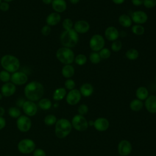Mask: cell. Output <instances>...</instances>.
Masks as SVG:
<instances>
[{"label": "cell", "instance_id": "cell-37", "mask_svg": "<svg viewBox=\"0 0 156 156\" xmlns=\"http://www.w3.org/2000/svg\"><path fill=\"white\" fill-rule=\"evenodd\" d=\"M74 26L73 21L69 18H65L62 22V26L65 30L73 29Z\"/></svg>", "mask_w": 156, "mask_h": 156}, {"label": "cell", "instance_id": "cell-52", "mask_svg": "<svg viewBox=\"0 0 156 156\" xmlns=\"http://www.w3.org/2000/svg\"><path fill=\"white\" fill-rule=\"evenodd\" d=\"M69 1L73 4H76L78 2H79V1H80V0H69Z\"/></svg>", "mask_w": 156, "mask_h": 156}, {"label": "cell", "instance_id": "cell-54", "mask_svg": "<svg viewBox=\"0 0 156 156\" xmlns=\"http://www.w3.org/2000/svg\"><path fill=\"white\" fill-rule=\"evenodd\" d=\"M90 122H89V124H90V125H94V122L93 121H89Z\"/></svg>", "mask_w": 156, "mask_h": 156}, {"label": "cell", "instance_id": "cell-48", "mask_svg": "<svg viewBox=\"0 0 156 156\" xmlns=\"http://www.w3.org/2000/svg\"><path fill=\"white\" fill-rule=\"evenodd\" d=\"M113 2H114L115 4H118V5H119V4H122V3L124 2L125 0H112Z\"/></svg>", "mask_w": 156, "mask_h": 156}, {"label": "cell", "instance_id": "cell-27", "mask_svg": "<svg viewBox=\"0 0 156 156\" xmlns=\"http://www.w3.org/2000/svg\"><path fill=\"white\" fill-rule=\"evenodd\" d=\"M143 105L144 104L142 101L139 100L138 99H135L131 101L130 104V108L132 111L139 112L143 108Z\"/></svg>", "mask_w": 156, "mask_h": 156}, {"label": "cell", "instance_id": "cell-9", "mask_svg": "<svg viewBox=\"0 0 156 156\" xmlns=\"http://www.w3.org/2000/svg\"><path fill=\"white\" fill-rule=\"evenodd\" d=\"M16 126L20 131L22 132H26L31 128V120L27 116L21 115L17 119Z\"/></svg>", "mask_w": 156, "mask_h": 156}, {"label": "cell", "instance_id": "cell-32", "mask_svg": "<svg viewBox=\"0 0 156 156\" xmlns=\"http://www.w3.org/2000/svg\"><path fill=\"white\" fill-rule=\"evenodd\" d=\"M145 29L141 24H135L132 27V32L136 35H141L144 34Z\"/></svg>", "mask_w": 156, "mask_h": 156}, {"label": "cell", "instance_id": "cell-10", "mask_svg": "<svg viewBox=\"0 0 156 156\" xmlns=\"http://www.w3.org/2000/svg\"><path fill=\"white\" fill-rule=\"evenodd\" d=\"M27 75L23 71H17L11 74L10 81L15 85H23L27 82Z\"/></svg>", "mask_w": 156, "mask_h": 156}, {"label": "cell", "instance_id": "cell-25", "mask_svg": "<svg viewBox=\"0 0 156 156\" xmlns=\"http://www.w3.org/2000/svg\"><path fill=\"white\" fill-rule=\"evenodd\" d=\"M119 23L124 27H129L132 25V20L131 17L126 14H122L118 18Z\"/></svg>", "mask_w": 156, "mask_h": 156}, {"label": "cell", "instance_id": "cell-20", "mask_svg": "<svg viewBox=\"0 0 156 156\" xmlns=\"http://www.w3.org/2000/svg\"><path fill=\"white\" fill-rule=\"evenodd\" d=\"M52 8L57 13H62L67 8V4L65 0H53L51 3Z\"/></svg>", "mask_w": 156, "mask_h": 156}, {"label": "cell", "instance_id": "cell-12", "mask_svg": "<svg viewBox=\"0 0 156 156\" xmlns=\"http://www.w3.org/2000/svg\"><path fill=\"white\" fill-rule=\"evenodd\" d=\"M22 108L24 113L28 116H33L36 115L38 108L35 103L31 101H25Z\"/></svg>", "mask_w": 156, "mask_h": 156}, {"label": "cell", "instance_id": "cell-53", "mask_svg": "<svg viewBox=\"0 0 156 156\" xmlns=\"http://www.w3.org/2000/svg\"><path fill=\"white\" fill-rule=\"evenodd\" d=\"M3 1L5 2H10L13 1V0H3Z\"/></svg>", "mask_w": 156, "mask_h": 156}, {"label": "cell", "instance_id": "cell-43", "mask_svg": "<svg viewBox=\"0 0 156 156\" xmlns=\"http://www.w3.org/2000/svg\"><path fill=\"white\" fill-rule=\"evenodd\" d=\"M10 9V5L9 2L3 1L0 4V10L2 12H7Z\"/></svg>", "mask_w": 156, "mask_h": 156}, {"label": "cell", "instance_id": "cell-16", "mask_svg": "<svg viewBox=\"0 0 156 156\" xmlns=\"http://www.w3.org/2000/svg\"><path fill=\"white\" fill-rule=\"evenodd\" d=\"M90 28V24L85 20L77 21L73 26V29L78 34H85Z\"/></svg>", "mask_w": 156, "mask_h": 156}, {"label": "cell", "instance_id": "cell-29", "mask_svg": "<svg viewBox=\"0 0 156 156\" xmlns=\"http://www.w3.org/2000/svg\"><path fill=\"white\" fill-rule=\"evenodd\" d=\"M125 55L127 59L130 60H134L138 57L139 52L136 49L131 48L126 51Z\"/></svg>", "mask_w": 156, "mask_h": 156}, {"label": "cell", "instance_id": "cell-51", "mask_svg": "<svg viewBox=\"0 0 156 156\" xmlns=\"http://www.w3.org/2000/svg\"><path fill=\"white\" fill-rule=\"evenodd\" d=\"M127 34L125 31H121V32H119V36H121V37H126Z\"/></svg>", "mask_w": 156, "mask_h": 156}, {"label": "cell", "instance_id": "cell-24", "mask_svg": "<svg viewBox=\"0 0 156 156\" xmlns=\"http://www.w3.org/2000/svg\"><path fill=\"white\" fill-rule=\"evenodd\" d=\"M136 96L138 99L143 101L146 100L149 96V91L145 87H140L136 90Z\"/></svg>", "mask_w": 156, "mask_h": 156}, {"label": "cell", "instance_id": "cell-45", "mask_svg": "<svg viewBox=\"0 0 156 156\" xmlns=\"http://www.w3.org/2000/svg\"><path fill=\"white\" fill-rule=\"evenodd\" d=\"M131 1L133 5L135 6H140L143 4L144 0H131Z\"/></svg>", "mask_w": 156, "mask_h": 156}, {"label": "cell", "instance_id": "cell-7", "mask_svg": "<svg viewBox=\"0 0 156 156\" xmlns=\"http://www.w3.org/2000/svg\"><path fill=\"white\" fill-rule=\"evenodd\" d=\"M72 127L76 130L83 132L87 129L88 127V122L85 119V118L80 115H75L71 121Z\"/></svg>", "mask_w": 156, "mask_h": 156}, {"label": "cell", "instance_id": "cell-42", "mask_svg": "<svg viewBox=\"0 0 156 156\" xmlns=\"http://www.w3.org/2000/svg\"><path fill=\"white\" fill-rule=\"evenodd\" d=\"M51 32V26L46 24L43 26L41 29V33L44 36L49 35Z\"/></svg>", "mask_w": 156, "mask_h": 156}, {"label": "cell", "instance_id": "cell-19", "mask_svg": "<svg viewBox=\"0 0 156 156\" xmlns=\"http://www.w3.org/2000/svg\"><path fill=\"white\" fill-rule=\"evenodd\" d=\"M93 126L97 130L104 132L108 129L109 127V122L108 119L105 118H99L94 121Z\"/></svg>", "mask_w": 156, "mask_h": 156}, {"label": "cell", "instance_id": "cell-3", "mask_svg": "<svg viewBox=\"0 0 156 156\" xmlns=\"http://www.w3.org/2000/svg\"><path fill=\"white\" fill-rule=\"evenodd\" d=\"M0 63L2 68L10 73H13L18 71L20 67L19 59L15 55L11 54L3 55L1 57Z\"/></svg>", "mask_w": 156, "mask_h": 156}, {"label": "cell", "instance_id": "cell-49", "mask_svg": "<svg viewBox=\"0 0 156 156\" xmlns=\"http://www.w3.org/2000/svg\"><path fill=\"white\" fill-rule=\"evenodd\" d=\"M43 3L46 5H49V4H51L53 0H41Z\"/></svg>", "mask_w": 156, "mask_h": 156}, {"label": "cell", "instance_id": "cell-23", "mask_svg": "<svg viewBox=\"0 0 156 156\" xmlns=\"http://www.w3.org/2000/svg\"><path fill=\"white\" fill-rule=\"evenodd\" d=\"M75 73L74 68L71 65H65L62 69V76L66 79L72 77Z\"/></svg>", "mask_w": 156, "mask_h": 156}, {"label": "cell", "instance_id": "cell-11", "mask_svg": "<svg viewBox=\"0 0 156 156\" xmlns=\"http://www.w3.org/2000/svg\"><path fill=\"white\" fill-rule=\"evenodd\" d=\"M81 94L79 90L73 89L70 90L66 96V102L71 105H74L79 102L81 99Z\"/></svg>", "mask_w": 156, "mask_h": 156}, {"label": "cell", "instance_id": "cell-40", "mask_svg": "<svg viewBox=\"0 0 156 156\" xmlns=\"http://www.w3.org/2000/svg\"><path fill=\"white\" fill-rule=\"evenodd\" d=\"M143 5L147 9L154 8L156 5V0H144Z\"/></svg>", "mask_w": 156, "mask_h": 156}, {"label": "cell", "instance_id": "cell-47", "mask_svg": "<svg viewBox=\"0 0 156 156\" xmlns=\"http://www.w3.org/2000/svg\"><path fill=\"white\" fill-rule=\"evenodd\" d=\"M25 102L24 99L23 98H19L17 101H16V105L18 106V107H21L23 106L24 102Z\"/></svg>", "mask_w": 156, "mask_h": 156}, {"label": "cell", "instance_id": "cell-15", "mask_svg": "<svg viewBox=\"0 0 156 156\" xmlns=\"http://www.w3.org/2000/svg\"><path fill=\"white\" fill-rule=\"evenodd\" d=\"M16 91V85L11 82L4 83L1 88V93L5 97L12 96Z\"/></svg>", "mask_w": 156, "mask_h": 156}, {"label": "cell", "instance_id": "cell-1", "mask_svg": "<svg viewBox=\"0 0 156 156\" xmlns=\"http://www.w3.org/2000/svg\"><path fill=\"white\" fill-rule=\"evenodd\" d=\"M44 88L41 83L33 80L28 83L24 87V93L26 98L31 101L35 102L41 99L44 94Z\"/></svg>", "mask_w": 156, "mask_h": 156}, {"label": "cell", "instance_id": "cell-6", "mask_svg": "<svg viewBox=\"0 0 156 156\" xmlns=\"http://www.w3.org/2000/svg\"><path fill=\"white\" fill-rule=\"evenodd\" d=\"M17 147L20 152L24 154H28L34 151L35 149V143L31 139L25 138L21 140L18 143Z\"/></svg>", "mask_w": 156, "mask_h": 156}, {"label": "cell", "instance_id": "cell-8", "mask_svg": "<svg viewBox=\"0 0 156 156\" xmlns=\"http://www.w3.org/2000/svg\"><path fill=\"white\" fill-rule=\"evenodd\" d=\"M89 46L93 52L99 51L105 46V40L101 35L94 34L90 40Z\"/></svg>", "mask_w": 156, "mask_h": 156}, {"label": "cell", "instance_id": "cell-31", "mask_svg": "<svg viewBox=\"0 0 156 156\" xmlns=\"http://www.w3.org/2000/svg\"><path fill=\"white\" fill-rule=\"evenodd\" d=\"M74 61L77 65L79 66H82L86 63L87 61V58L84 54H80L75 57Z\"/></svg>", "mask_w": 156, "mask_h": 156}, {"label": "cell", "instance_id": "cell-28", "mask_svg": "<svg viewBox=\"0 0 156 156\" xmlns=\"http://www.w3.org/2000/svg\"><path fill=\"white\" fill-rule=\"evenodd\" d=\"M39 107L44 110H47L52 107V102L50 99L48 98H41L39 100L38 103Z\"/></svg>", "mask_w": 156, "mask_h": 156}, {"label": "cell", "instance_id": "cell-33", "mask_svg": "<svg viewBox=\"0 0 156 156\" xmlns=\"http://www.w3.org/2000/svg\"><path fill=\"white\" fill-rule=\"evenodd\" d=\"M44 122L47 126H52L57 122V118L54 115H48L45 116L44 119Z\"/></svg>", "mask_w": 156, "mask_h": 156}, {"label": "cell", "instance_id": "cell-39", "mask_svg": "<svg viewBox=\"0 0 156 156\" xmlns=\"http://www.w3.org/2000/svg\"><path fill=\"white\" fill-rule=\"evenodd\" d=\"M64 84H65V89H67V90H71L74 89V88L76 87L75 82L71 79H68L67 80H66Z\"/></svg>", "mask_w": 156, "mask_h": 156}, {"label": "cell", "instance_id": "cell-18", "mask_svg": "<svg viewBox=\"0 0 156 156\" xmlns=\"http://www.w3.org/2000/svg\"><path fill=\"white\" fill-rule=\"evenodd\" d=\"M144 106L151 113H156V96H149L145 100Z\"/></svg>", "mask_w": 156, "mask_h": 156}, {"label": "cell", "instance_id": "cell-46", "mask_svg": "<svg viewBox=\"0 0 156 156\" xmlns=\"http://www.w3.org/2000/svg\"><path fill=\"white\" fill-rule=\"evenodd\" d=\"M5 125H6L5 119L2 116H0V130L4 128Z\"/></svg>", "mask_w": 156, "mask_h": 156}, {"label": "cell", "instance_id": "cell-58", "mask_svg": "<svg viewBox=\"0 0 156 156\" xmlns=\"http://www.w3.org/2000/svg\"><path fill=\"white\" fill-rule=\"evenodd\" d=\"M6 156H10V155H6Z\"/></svg>", "mask_w": 156, "mask_h": 156}, {"label": "cell", "instance_id": "cell-44", "mask_svg": "<svg viewBox=\"0 0 156 156\" xmlns=\"http://www.w3.org/2000/svg\"><path fill=\"white\" fill-rule=\"evenodd\" d=\"M33 156H46V154L43 149H37L33 152Z\"/></svg>", "mask_w": 156, "mask_h": 156}, {"label": "cell", "instance_id": "cell-21", "mask_svg": "<svg viewBox=\"0 0 156 156\" xmlns=\"http://www.w3.org/2000/svg\"><path fill=\"white\" fill-rule=\"evenodd\" d=\"M60 21L61 16L57 12H52L49 13L46 18V24L49 26H55L58 24Z\"/></svg>", "mask_w": 156, "mask_h": 156}, {"label": "cell", "instance_id": "cell-14", "mask_svg": "<svg viewBox=\"0 0 156 156\" xmlns=\"http://www.w3.org/2000/svg\"><path fill=\"white\" fill-rule=\"evenodd\" d=\"M131 19L136 24H142L147 21V15L142 10H136L131 15Z\"/></svg>", "mask_w": 156, "mask_h": 156}, {"label": "cell", "instance_id": "cell-50", "mask_svg": "<svg viewBox=\"0 0 156 156\" xmlns=\"http://www.w3.org/2000/svg\"><path fill=\"white\" fill-rule=\"evenodd\" d=\"M5 113V109L2 107H0V116H2Z\"/></svg>", "mask_w": 156, "mask_h": 156}, {"label": "cell", "instance_id": "cell-38", "mask_svg": "<svg viewBox=\"0 0 156 156\" xmlns=\"http://www.w3.org/2000/svg\"><path fill=\"white\" fill-rule=\"evenodd\" d=\"M122 46V44L121 41L120 40H116L113 41V43L111 45V49L113 52H119L121 49Z\"/></svg>", "mask_w": 156, "mask_h": 156}, {"label": "cell", "instance_id": "cell-2", "mask_svg": "<svg viewBox=\"0 0 156 156\" xmlns=\"http://www.w3.org/2000/svg\"><path fill=\"white\" fill-rule=\"evenodd\" d=\"M79 40V34L73 28L63 31L60 36V41L63 47L73 48L77 44Z\"/></svg>", "mask_w": 156, "mask_h": 156}, {"label": "cell", "instance_id": "cell-5", "mask_svg": "<svg viewBox=\"0 0 156 156\" xmlns=\"http://www.w3.org/2000/svg\"><path fill=\"white\" fill-rule=\"evenodd\" d=\"M58 60L65 65H71L74 60V53L71 48L61 47L57 49L55 54Z\"/></svg>", "mask_w": 156, "mask_h": 156}, {"label": "cell", "instance_id": "cell-4", "mask_svg": "<svg viewBox=\"0 0 156 156\" xmlns=\"http://www.w3.org/2000/svg\"><path fill=\"white\" fill-rule=\"evenodd\" d=\"M71 122L65 118H61L57 121L55 126V134L58 138L66 137L72 130Z\"/></svg>", "mask_w": 156, "mask_h": 156}, {"label": "cell", "instance_id": "cell-34", "mask_svg": "<svg viewBox=\"0 0 156 156\" xmlns=\"http://www.w3.org/2000/svg\"><path fill=\"white\" fill-rule=\"evenodd\" d=\"M11 74L9 72L3 69L0 71V80L4 83L9 82L10 80Z\"/></svg>", "mask_w": 156, "mask_h": 156}, {"label": "cell", "instance_id": "cell-36", "mask_svg": "<svg viewBox=\"0 0 156 156\" xmlns=\"http://www.w3.org/2000/svg\"><path fill=\"white\" fill-rule=\"evenodd\" d=\"M99 54L101 58L107 59L110 57L111 51H110L109 49H108L107 48H103L101 50L99 51Z\"/></svg>", "mask_w": 156, "mask_h": 156}, {"label": "cell", "instance_id": "cell-56", "mask_svg": "<svg viewBox=\"0 0 156 156\" xmlns=\"http://www.w3.org/2000/svg\"><path fill=\"white\" fill-rule=\"evenodd\" d=\"M155 82H156V76H155Z\"/></svg>", "mask_w": 156, "mask_h": 156}, {"label": "cell", "instance_id": "cell-55", "mask_svg": "<svg viewBox=\"0 0 156 156\" xmlns=\"http://www.w3.org/2000/svg\"><path fill=\"white\" fill-rule=\"evenodd\" d=\"M2 94H1V93H0V100H1L2 99Z\"/></svg>", "mask_w": 156, "mask_h": 156}, {"label": "cell", "instance_id": "cell-30", "mask_svg": "<svg viewBox=\"0 0 156 156\" xmlns=\"http://www.w3.org/2000/svg\"><path fill=\"white\" fill-rule=\"evenodd\" d=\"M8 113L10 116L13 118H18L21 116L20 110L18 107H12L9 108Z\"/></svg>", "mask_w": 156, "mask_h": 156}, {"label": "cell", "instance_id": "cell-17", "mask_svg": "<svg viewBox=\"0 0 156 156\" xmlns=\"http://www.w3.org/2000/svg\"><path fill=\"white\" fill-rule=\"evenodd\" d=\"M104 35L107 40L114 41L118 38L119 36V32L116 27L113 26H110L105 29Z\"/></svg>", "mask_w": 156, "mask_h": 156}, {"label": "cell", "instance_id": "cell-22", "mask_svg": "<svg viewBox=\"0 0 156 156\" xmlns=\"http://www.w3.org/2000/svg\"><path fill=\"white\" fill-rule=\"evenodd\" d=\"M79 91L81 95H82L83 96L89 97L93 94L94 91V88L91 84L89 83H85L80 86Z\"/></svg>", "mask_w": 156, "mask_h": 156}, {"label": "cell", "instance_id": "cell-13", "mask_svg": "<svg viewBox=\"0 0 156 156\" xmlns=\"http://www.w3.org/2000/svg\"><path fill=\"white\" fill-rule=\"evenodd\" d=\"M132 144L128 140H121L118 146V151L121 156H127L132 152Z\"/></svg>", "mask_w": 156, "mask_h": 156}, {"label": "cell", "instance_id": "cell-41", "mask_svg": "<svg viewBox=\"0 0 156 156\" xmlns=\"http://www.w3.org/2000/svg\"><path fill=\"white\" fill-rule=\"evenodd\" d=\"M77 111H78V113H79V115L83 116V115L87 113V112L88 111V107L85 104H81L78 107Z\"/></svg>", "mask_w": 156, "mask_h": 156}, {"label": "cell", "instance_id": "cell-35", "mask_svg": "<svg viewBox=\"0 0 156 156\" xmlns=\"http://www.w3.org/2000/svg\"><path fill=\"white\" fill-rule=\"evenodd\" d=\"M90 62L93 64H98L101 62V57L98 52H92L90 53L89 56Z\"/></svg>", "mask_w": 156, "mask_h": 156}, {"label": "cell", "instance_id": "cell-26", "mask_svg": "<svg viewBox=\"0 0 156 156\" xmlns=\"http://www.w3.org/2000/svg\"><path fill=\"white\" fill-rule=\"evenodd\" d=\"M66 95V90L65 88L60 87L55 90L53 93V99L55 101H61Z\"/></svg>", "mask_w": 156, "mask_h": 156}, {"label": "cell", "instance_id": "cell-57", "mask_svg": "<svg viewBox=\"0 0 156 156\" xmlns=\"http://www.w3.org/2000/svg\"><path fill=\"white\" fill-rule=\"evenodd\" d=\"M2 2V0H0V4H1V2Z\"/></svg>", "mask_w": 156, "mask_h": 156}]
</instances>
